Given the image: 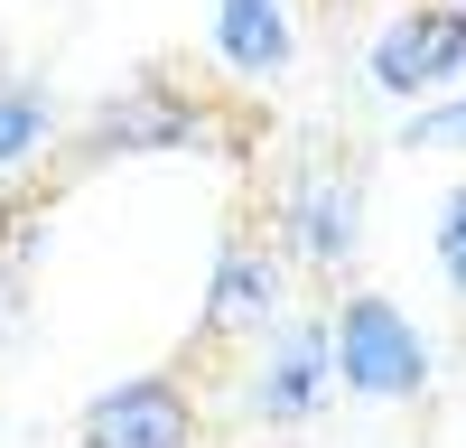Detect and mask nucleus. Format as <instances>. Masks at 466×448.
<instances>
[{"label": "nucleus", "instance_id": "nucleus-11", "mask_svg": "<svg viewBox=\"0 0 466 448\" xmlns=\"http://www.w3.org/2000/svg\"><path fill=\"white\" fill-rule=\"evenodd\" d=\"M439 271H448L457 309H466V178L448 187V206H439Z\"/></svg>", "mask_w": 466, "mask_h": 448}, {"label": "nucleus", "instance_id": "nucleus-12", "mask_svg": "<svg viewBox=\"0 0 466 448\" xmlns=\"http://www.w3.org/2000/svg\"><path fill=\"white\" fill-rule=\"evenodd\" d=\"M457 10H466V0H457Z\"/></svg>", "mask_w": 466, "mask_h": 448}, {"label": "nucleus", "instance_id": "nucleus-10", "mask_svg": "<svg viewBox=\"0 0 466 448\" xmlns=\"http://www.w3.org/2000/svg\"><path fill=\"white\" fill-rule=\"evenodd\" d=\"M401 149H466V85H448L439 103H410Z\"/></svg>", "mask_w": 466, "mask_h": 448}, {"label": "nucleus", "instance_id": "nucleus-2", "mask_svg": "<svg viewBox=\"0 0 466 448\" xmlns=\"http://www.w3.org/2000/svg\"><path fill=\"white\" fill-rule=\"evenodd\" d=\"M206 140V103L177 94L168 75H140V85L103 94L75 131V168H103V159H159V149H197Z\"/></svg>", "mask_w": 466, "mask_h": 448}, {"label": "nucleus", "instance_id": "nucleus-4", "mask_svg": "<svg viewBox=\"0 0 466 448\" xmlns=\"http://www.w3.org/2000/svg\"><path fill=\"white\" fill-rule=\"evenodd\" d=\"M336 402V364H327V318H270L261 327V364L243 383V411L270 430H308Z\"/></svg>", "mask_w": 466, "mask_h": 448}, {"label": "nucleus", "instance_id": "nucleus-7", "mask_svg": "<svg viewBox=\"0 0 466 448\" xmlns=\"http://www.w3.org/2000/svg\"><path fill=\"white\" fill-rule=\"evenodd\" d=\"M280 318V252L233 234L215 252V280H206V309H197V346H233V336H261Z\"/></svg>", "mask_w": 466, "mask_h": 448}, {"label": "nucleus", "instance_id": "nucleus-5", "mask_svg": "<svg viewBox=\"0 0 466 448\" xmlns=\"http://www.w3.org/2000/svg\"><path fill=\"white\" fill-rule=\"evenodd\" d=\"M75 448H197V402L177 373H131L103 383L75 421Z\"/></svg>", "mask_w": 466, "mask_h": 448}, {"label": "nucleus", "instance_id": "nucleus-1", "mask_svg": "<svg viewBox=\"0 0 466 448\" xmlns=\"http://www.w3.org/2000/svg\"><path fill=\"white\" fill-rule=\"evenodd\" d=\"M327 364H336V392L382 402V411L430 402V383H439L430 336H420L382 290H345V299H336V318H327Z\"/></svg>", "mask_w": 466, "mask_h": 448}, {"label": "nucleus", "instance_id": "nucleus-3", "mask_svg": "<svg viewBox=\"0 0 466 448\" xmlns=\"http://www.w3.org/2000/svg\"><path fill=\"white\" fill-rule=\"evenodd\" d=\"M364 85L382 103H430V94L466 85V10L457 0H420V10L382 19V37L364 47Z\"/></svg>", "mask_w": 466, "mask_h": 448}, {"label": "nucleus", "instance_id": "nucleus-8", "mask_svg": "<svg viewBox=\"0 0 466 448\" xmlns=\"http://www.w3.org/2000/svg\"><path fill=\"white\" fill-rule=\"evenodd\" d=\"M215 56L243 75V85H280L299 56L289 0H215Z\"/></svg>", "mask_w": 466, "mask_h": 448}, {"label": "nucleus", "instance_id": "nucleus-6", "mask_svg": "<svg viewBox=\"0 0 466 448\" xmlns=\"http://www.w3.org/2000/svg\"><path fill=\"white\" fill-rule=\"evenodd\" d=\"M280 243L308 271H345L364 252V178L355 168H299L280 197Z\"/></svg>", "mask_w": 466, "mask_h": 448}, {"label": "nucleus", "instance_id": "nucleus-9", "mask_svg": "<svg viewBox=\"0 0 466 448\" xmlns=\"http://www.w3.org/2000/svg\"><path fill=\"white\" fill-rule=\"evenodd\" d=\"M47 140H56V94L37 85V75L0 66V178H19L28 159H47Z\"/></svg>", "mask_w": 466, "mask_h": 448}]
</instances>
